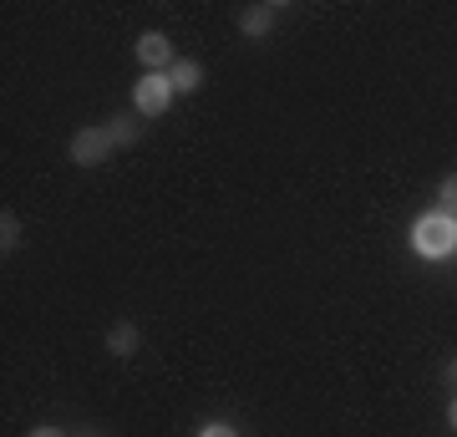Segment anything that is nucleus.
Masks as SVG:
<instances>
[{"label":"nucleus","instance_id":"1","mask_svg":"<svg viewBox=\"0 0 457 437\" xmlns=\"http://www.w3.org/2000/svg\"><path fill=\"white\" fill-rule=\"evenodd\" d=\"M411 249L422 259H453L457 255V219L442 214V209L422 214V219L411 224Z\"/></svg>","mask_w":457,"mask_h":437},{"label":"nucleus","instance_id":"2","mask_svg":"<svg viewBox=\"0 0 457 437\" xmlns=\"http://www.w3.org/2000/svg\"><path fill=\"white\" fill-rule=\"evenodd\" d=\"M173 81H168V71H143V77L132 81V107L143 117H163V113H173Z\"/></svg>","mask_w":457,"mask_h":437},{"label":"nucleus","instance_id":"3","mask_svg":"<svg viewBox=\"0 0 457 437\" xmlns=\"http://www.w3.org/2000/svg\"><path fill=\"white\" fill-rule=\"evenodd\" d=\"M112 153H117V143H112V132H107V122L71 132V143H66V158L77 163V168H97V163H107Z\"/></svg>","mask_w":457,"mask_h":437},{"label":"nucleus","instance_id":"4","mask_svg":"<svg viewBox=\"0 0 457 437\" xmlns=\"http://www.w3.org/2000/svg\"><path fill=\"white\" fill-rule=\"evenodd\" d=\"M132 56H137V66L143 71H173V41H168L163 31H143L137 41H132Z\"/></svg>","mask_w":457,"mask_h":437},{"label":"nucleus","instance_id":"5","mask_svg":"<svg viewBox=\"0 0 457 437\" xmlns=\"http://www.w3.org/2000/svg\"><path fill=\"white\" fill-rule=\"evenodd\" d=\"M279 16H285V5H245V11H239V31H245L249 41H264V36L275 31Z\"/></svg>","mask_w":457,"mask_h":437},{"label":"nucleus","instance_id":"6","mask_svg":"<svg viewBox=\"0 0 457 437\" xmlns=\"http://www.w3.org/2000/svg\"><path fill=\"white\" fill-rule=\"evenodd\" d=\"M137 346H143V331H137L132 321H117L112 331H107V351H112L117 361H132L137 357Z\"/></svg>","mask_w":457,"mask_h":437},{"label":"nucleus","instance_id":"7","mask_svg":"<svg viewBox=\"0 0 457 437\" xmlns=\"http://www.w3.org/2000/svg\"><path fill=\"white\" fill-rule=\"evenodd\" d=\"M168 81H173V92H179V97H188V92H198V87H204V66H198L194 56H179V62H173V71H168Z\"/></svg>","mask_w":457,"mask_h":437},{"label":"nucleus","instance_id":"8","mask_svg":"<svg viewBox=\"0 0 457 437\" xmlns=\"http://www.w3.org/2000/svg\"><path fill=\"white\" fill-rule=\"evenodd\" d=\"M107 132H112L117 153H122V147H132L137 138H143V122H137L132 113H122V117H112V122H107Z\"/></svg>","mask_w":457,"mask_h":437},{"label":"nucleus","instance_id":"9","mask_svg":"<svg viewBox=\"0 0 457 437\" xmlns=\"http://www.w3.org/2000/svg\"><path fill=\"white\" fill-rule=\"evenodd\" d=\"M21 249V219L11 209L0 214V255H16Z\"/></svg>","mask_w":457,"mask_h":437},{"label":"nucleus","instance_id":"10","mask_svg":"<svg viewBox=\"0 0 457 437\" xmlns=\"http://www.w3.org/2000/svg\"><path fill=\"white\" fill-rule=\"evenodd\" d=\"M437 209L457 219V173H447V179L437 183Z\"/></svg>","mask_w":457,"mask_h":437},{"label":"nucleus","instance_id":"11","mask_svg":"<svg viewBox=\"0 0 457 437\" xmlns=\"http://www.w3.org/2000/svg\"><path fill=\"white\" fill-rule=\"evenodd\" d=\"M194 437H239V427H234V422H224V417H213V422H204Z\"/></svg>","mask_w":457,"mask_h":437},{"label":"nucleus","instance_id":"12","mask_svg":"<svg viewBox=\"0 0 457 437\" xmlns=\"http://www.w3.org/2000/svg\"><path fill=\"white\" fill-rule=\"evenodd\" d=\"M26 437H71V433H62V427H31Z\"/></svg>","mask_w":457,"mask_h":437},{"label":"nucleus","instance_id":"13","mask_svg":"<svg viewBox=\"0 0 457 437\" xmlns=\"http://www.w3.org/2000/svg\"><path fill=\"white\" fill-rule=\"evenodd\" d=\"M442 376H447V387H453V391H457V357H453V361H447V366H442Z\"/></svg>","mask_w":457,"mask_h":437},{"label":"nucleus","instance_id":"14","mask_svg":"<svg viewBox=\"0 0 457 437\" xmlns=\"http://www.w3.org/2000/svg\"><path fill=\"white\" fill-rule=\"evenodd\" d=\"M447 427H453V433H457V391H453V397H447Z\"/></svg>","mask_w":457,"mask_h":437},{"label":"nucleus","instance_id":"15","mask_svg":"<svg viewBox=\"0 0 457 437\" xmlns=\"http://www.w3.org/2000/svg\"><path fill=\"white\" fill-rule=\"evenodd\" d=\"M77 437H97V433H77Z\"/></svg>","mask_w":457,"mask_h":437}]
</instances>
